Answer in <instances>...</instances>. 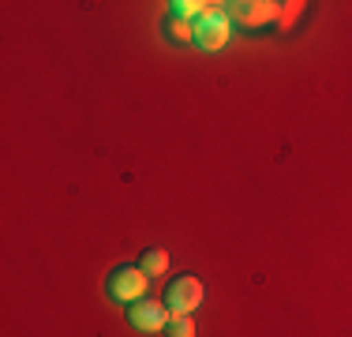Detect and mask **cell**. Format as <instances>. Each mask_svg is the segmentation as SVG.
Returning a JSON list of instances; mask_svg holds the SVG:
<instances>
[{
  "mask_svg": "<svg viewBox=\"0 0 352 337\" xmlns=\"http://www.w3.org/2000/svg\"><path fill=\"white\" fill-rule=\"evenodd\" d=\"M146 285H150V274L142 266H120L109 277V296L124 300V303H139L142 292H146Z\"/></svg>",
  "mask_w": 352,
  "mask_h": 337,
  "instance_id": "obj_1",
  "label": "cell"
},
{
  "mask_svg": "<svg viewBox=\"0 0 352 337\" xmlns=\"http://www.w3.org/2000/svg\"><path fill=\"white\" fill-rule=\"evenodd\" d=\"M165 303H169L173 315H191V311L203 303V281H199V277H191V274L173 277L169 292H165Z\"/></svg>",
  "mask_w": 352,
  "mask_h": 337,
  "instance_id": "obj_2",
  "label": "cell"
},
{
  "mask_svg": "<svg viewBox=\"0 0 352 337\" xmlns=\"http://www.w3.org/2000/svg\"><path fill=\"white\" fill-rule=\"evenodd\" d=\"M128 323L142 334H157V330L169 326V307H162V303H154V300H139L128 307Z\"/></svg>",
  "mask_w": 352,
  "mask_h": 337,
  "instance_id": "obj_3",
  "label": "cell"
},
{
  "mask_svg": "<svg viewBox=\"0 0 352 337\" xmlns=\"http://www.w3.org/2000/svg\"><path fill=\"white\" fill-rule=\"evenodd\" d=\"M195 41L203 49H221L225 41H229V15L217 12L210 19H199L195 23Z\"/></svg>",
  "mask_w": 352,
  "mask_h": 337,
  "instance_id": "obj_4",
  "label": "cell"
},
{
  "mask_svg": "<svg viewBox=\"0 0 352 337\" xmlns=\"http://www.w3.org/2000/svg\"><path fill=\"white\" fill-rule=\"evenodd\" d=\"M232 15L240 23H248V27H258V23H270L278 15V4H270V0H263V4H236Z\"/></svg>",
  "mask_w": 352,
  "mask_h": 337,
  "instance_id": "obj_5",
  "label": "cell"
},
{
  "mask_svg": "<svg viewBox=\"0 0 352 337\" xmlns=\"http://www.w3.org/2000/svg\"><path fill=\"white\" fill-rule=\"evenodd\" d=\"M169 34L176 41H195V23L184 19V15H173V19H169Z\"/></svg>",
  "mask_w": 352,
  "mask_h": 337,
  "instance_id": "obj_6",
  "label": "cell"
},
{
  "mask_svg": "<svg viewBox=\"0 0 352 337\" xmlns=\"http://www.w3.org/2000/svg\"><path fill=\"white\" fill-rule=\"evenodd\" d=\"M142 270H146V274H165V270H169V255H165L162 248L146 251V255H142Z\"/></svg>",
  "mask_w": 352,
  "mask_h": 337,
  "instance_id": "obj_7",
  "label": "cell"
},
{
  "mask_svg": "<svg viewBox=\"0 0 352 337\" xmlns=\"http://www.w3.org/2000/svg\"><path fill=\"white\" fill-rule=\"evenodd\" d=\"M165 334L169 337H195V323H191V315H173V323L165 326Z\"/></svg>",
  "mask_w": 352,
  "mask_h": 337,
  "instance_id": "obj_8",
  "label": "cell"
},
{
  "mask_svg": "<svg viewBox=\"0 0 352 337\" xmlns=\"http://www.w3.org/2000/svg\"><path fill=\"white\" fill-rule=\"evenodd\" d=\"M300 8H304V4H289V12H285V23H292V19H296V15H300Z\"/></svg>",
  "mask_w": 352,
  "mask_h": 337,
  "instance_id": "obj_9",
  "label": "cell"
}]
</instances>
